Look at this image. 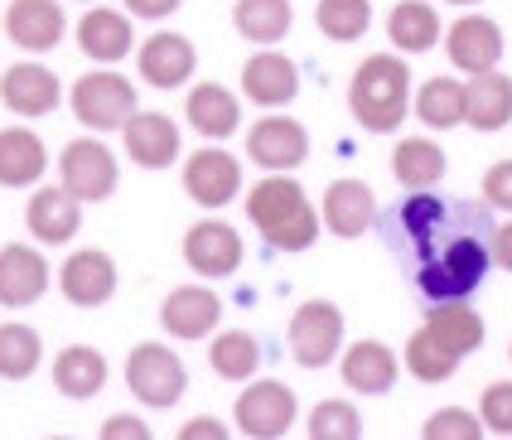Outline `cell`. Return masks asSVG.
<instances>
[{
	"instance_id": "1",
	"label": "cell",
	"mask_w": 512,
	"mask_h": 440,
	"mask_svg": "<svg viewBox=\"0 0 512 440\" xmlns=\"http://www.w3.org/2000/svg\"><path fill=\"white\" fill-rule=\"evenodd\" d=\"M348 112L372 136H392L411 112V68L397 54H368L348 83Z\"/></svg>"
},
{
	"instance_id": "2",
	"label": "cell",
	"mask_w": 512,
	"mask_h": 440,
	"mask_svg": "<svg viewBox=\"0 0 512 440\" xmlns=\"http://www.w3.org/2000/svg\"><path fill=\"white\" fill-rule=\"evenodd\" d=\"M247 218H252V228L276 252H305V247H314V237H319V213L310 208L305 189L290 175H266L261 184H252Z\"/></svg>"
},
{
	"instance_id": "3",
	"label": "cell",
	"mask_w": 512,
	"mask_h": 440,
	"mask_svg": "<svg viewBox=\"0 0 512 440\" xmlns=\"http://www.w3.org/2000/svg\"><path fill=\"white\" fill-rule=\"evenodd\" d=\"M343 353V310L334 300H305L295 315H290V358L300 368H329Z\"/></svg>"
},
{
	"instance_id": "4",
	"label": "cell",
	"mask_w": 512,
	"mask_h": 440,
	"mask_svg": "<svg viewBox=\"0 0 512 440\" xmlns=\"http://www.w3.org/2000/svg\"><path fill=\"white\" fill-rule=\"evenodd\" d=\"M488 262H493V252H488L484 242L455 237V242H445V247L421 266V291L435 295V300H464V295L484 281Z\"/></svg>"
},
{
	"instance_id": "5",
	"label": "cell",
	"mask_w": 512,
	"mask_h": 440,
	"mask_svg": "<svg viewBox=\"0 0 512 440\" xmlns=\"http://www.w3.org/2000/svg\"><path fill=\"white\" fill-rule=\"evenodd\" d=\"M68 102H73V117L92 126V131H121L126 121L136 117V88L112 68L78 78Z\"/></svg>"
},
{
	"instance_id": "6",
	"label": "cell",
	"mask_w": 512,
	"mask_h": 440,
	"mask_svg": "<svg viewBox=\"0 0 512 440\" xmlns=\"http://www.w3.org/2000/svg\"><path fill=\"white\" fill-rule=\"evenodd\" d=\"M237 436L247 440H281L290 436V426H295V416H300V402H295V392L276 378H261L252 387H242V397H237Z\"/></svg>"
},
{
	"instance_id": "7",
	"label": "cell",
	"mask_w": 512,
	"mask_h": 440,
	"mask_svg": "<svg viewBox=\"0 0 512 440\" xmlns=\"http://www.w3.org/2000/svg\"><path fill=\"white\" fill-rule=\"evenodd\" d=\"M126 387L141 397L145 407H174L189 387V373H184V358L165 344H136L131 358H126Z\"/></svg>"
},
{
	"instance_id": "8",
	"label": "cell",
	"mask_w": 512,
	"mask_h": 440,
	"mask_svg": "<svg viewBox=\"0 0 512 440\" xmlns=\"http://www.w3.org/2000/svg\"><path fill=\"white\" fill-rule=\"evenodd\" d=\"M247 160L266 175H290L310 160V131L295 117H261L247 131Z\"/></svg>"
},
{
	"instance_id": "9",
	"label": "cell",
	"mask_w": 512,
	"mask_h": 440,
	"mask_svg": "<svg viewBox=\"0 0 512 440\" xmlns=\"http://www.w3.org/2000/svg\"><path fill=\"white\" fill-rule=\"evenodd\" d=\"M63 189L83 204H102L116 194V155L102 141H68L58 155Z\"/></svg>"
},
{
	"instance_id": "10",
	"label": "cell",
	"mask_w": 512,
	"mask_h": 440,
	"mask_svg": "<svg viewBox=\"0 0 512 440\" xmlns=\"http://www.w3.org/2000/svg\"><path fill=\"white\" fill-rule=\"evenodd\" d=\"M503 30L488 20V15H459L455 25L445 30V54L455 63L459 73H493L503 63Z\"/></svg>"
},
{
	"instance_id": "11",
	"label": "cell",
	"mask_w": 512,
	"mask_h": 440,
	"mask_svg": "<svg viewBox=\"0 0 512 440\" xmlns=\"http://www.w3.org/2000/svg\"><path fill=\"white\" fill-rule=\"evenodd\" d=\"M184 194L199 208H228L242 194V165H237V155H228V150H218V146L189 155V165H184Z\"/></svg>"
},
{
	"instance_id": "12",
	"label": "cell",
	"mask_w": 512,
	"mask_h": 440,
	"mask_svg": "<svg viewBox=\"0 0 512 440\" xmlns=\"http://www.w3.org/2000/svg\"><path fill=\"white\" fill-rule=\"evenodd\" d=\"M184 262H189V271H199L208 281L232 276L242 266V237L223 218H203V223H194L184 233Z\"/></svg>"
},
{
	"instance_id": "13",
	"label": "cell",
	"mask_w": 512,
	"mask_h": 440,
	"mask_svg": "<svg viewBox=\"0 0 512 440\" xmlns=\"http://www.w3.org/2000/svg\"><path fill=\"white\" fill-rule=\"evenodd\" d=\"M58 291L68 295V305L78 310H97L116 295V262L107 252L87 247V252H73L68 262L58 266Z\"/></svg>"
},
{
	"instance_id": "14",
	"label": "cell",
	"mask_w": 512,
	"mask_h": 440,
	"mask_svg": "<svg viewBox=\"0 0 512 440\" xmlns=\"http://www.w3.org/2000/svg\"><path fill=\"white\" fill-rule=\"evenodd\" d=\"M218 320H223V300L213 291H203V286H179V291H170L165 305H160L165 334H170V339H184V344L208 339V334L218 329Z\"/></svg>"
},
{
	"instance_id": "15",
	"label": "cell",
	"mask_w": 512,
	"mask_h": 440,
	"mask_svg": "<svg viewBox=\"0 0 512 440\" xmlns=\"http://www.w3.org/2000/svg\"><path fill=\"white\" fill-rule=\"evenodd\" d=\"M63 30H68V15L58 0H10L5 10V34L25 54H49L63 39Z\"/></svg>"
},
{
	"instance_id": "16",
	"label": "cell",
	"mask_w": 512,
	"mask_h": 440,
	"mask_svg": "<svg viewBox=\"0 0 512 440\" xmlns=\"http://www.w3.org/2000/svg\"><path fill=\"white\" fill-rule=\"evenodd\" d=\"M49 291V262L29 242H5L0 247V305L25 310Z\"/></svg>"
},
{
	"instance_id": "17",
	"label": "cell",
	"mask_w": 512,
	"mask_h": 440,
	"mask_svg": "<svg viewBox=\"0 0 512 440\" xmlns=\"http://www.w3.org/2000/svg\"><path fill=\"white\" fill-rule=\"evenodd\" d=\"M136 68H141V78L150 88H184V83L194 78V68H199V54H194V44H189L184 34L160 30L141 44Z\"/></svg>"
},
{
	"instance_id": "18",
	"label": "cell",
	"mask_w": 512,
	"mask_h": 440,
	"mask_svg": "<svg viewBox=\"0 0 512 440\" xmlns=\"http://www.w3.org/2000/svg\"><path fill=\"white\" fill-rule=\"evenodd\" d=\"M295 92H300V68L285 54H276L271 44L247 59V68H242V97L247 102H256V107H290Z\"/></svg>"
},
{
	"instance_id": "19",
	"label": "cell",
	"mask_w": 512,
	"mask_h": 440,
	"mask_svg": "<svg viewBox=\"0 0 512 440\" xmlns=\"http://www.w3.org/2000/svg\"><path fill=\"white\" fill-rule=\"evenodd\" d=\"M324 228L334 237H363L372 233V223H377V194H372L363 179H334L329 189H324Z\"/></svg>"
},
{
	"instance_id": "20",
	"label": "cell",
	"mask_w": 512,
	"mask_h": 440,
	"mask_svg": "<svg viewBox=\"0 0 512 440\" xmlns=\"http://www.w3.org/2000/svg\"><path fill=\"white\" fill-rule=\"evenodd\" d=\"M121 136H126V155L141 165V170H165L179 160V146H184V136H179V126H174L165 112H136V117L121 126Z\"/></svg>"
},
{
	"instance_id": "21",
	"label": "cell",
	"mask_w": 512,
	"mask_h": 440,
	"mask_svg": "<svg viewBox=\"0 0 512 440\" xmlns=\"http://www.w3.org/2000/svg\"><path fill=\"white\" fill-rule=\"evenodd\" d=\"M58 78L44 68V63H15L0 73V102L15 112V117H49L58 107Z\"/></svg>"
},
{
	"instance_id": "22",
	"label": "cell",
	"mask_w": 512,
	"mask_h": 440,
	"mask_svg": "<svg viewBox=\"0 0 512 440\" xmlns=\"http://www.w3.org/2000/svg\"><path fill=\"white\" fill-rule=\"evenodd\" d=\"M25 223L44 247H63L68 237L83 228V199H73L63 184L58 189H39L25 208Z\"/></svg>"
},
{
	"instance_id": "23",
	"label": "cell",
	"mask_w": 512,
	"mask_h": 440,
	"mask_svg": "<svg viewBox=\"0 0 512 440\" xmlns=\"http://www.w3.org/2000/svg\"><path fill=\"white\" fill-rule=\"evenodd\" d=\"M131 44H136V34H131V20L121 10L92 5L83 20H78V49L92 63H121L131 54Z\"/></svg>"
},
{
	"instance_id": "24",
	"label": "cell",
	"mask_w": 512,
	"mask_h": 440,
	"mask_svg": "<svg viewBox=\"0 0 512 440\" xmlns=\"http://www.w3.org/2000/svg\"><path fill=\"white\" fill-rule=\"evenodd\" d=\"M343 387L363 392V397H382L397 387V353L377 339H358L353 349H343Z\"/></svg>"
},
{
	"instance_id": "25",
	"label": "cell",
	"mask_w": 512,
	"mask_h": 440,
	"mask_svg": "<svg viewBox=\"0 0 512 440\" xmlns=\"http://www.w3.org/2000/svg\"><path fill=\"white\" fill-rule=\"evenodd\" d=\"M184 117L203 141H228L242 126V107H237V92H228L223 83H199L184 102Z\"/></svg>"
},
{
	"instance_id": "26",
	"label": "cell",
	"mask_w": 512,
	"mask_h": 440,
	"mask_svg": "<svg viewBox=\"0 0 512 440\" xmlns=\"http://www.w3.org/2000/svg\"><path fill=\"white\" fill-rule=\"evenodd\" d=\"M49 170V150L29 126H5L0 131V184L5 189H29Z\"/></svg>"
},
{
	"instance_id": "27",
	"label": "cell",
	"mask_w": 512,
	"mask_h": 440,
	"mask_svg": "<svg viewBox=\"0 0 512 440\" xmlns=\"http://www.w3.org/2000/svg\"><path fill=\"white\" fill-rule=\"evenodd\" d=\"M464 121L474 131H503L512 121V78L493 73H474L464 83Z\"/></svg>"
},
{
	"instance_id": "28",
	"label": "cell",
	"mask_w": 512,
	"mask_h": 440,
	"mask_svg": "<svg viewBox=\"0 0 512 440\" xmlns=\"http://www.w3.org/2000/svg\"><path fill=\"white\" fill-rule=\"evenodd\" d=\"M54 387L63 392V397H73V402L97 397V392L107 387V358H102L97 349H87V344L63 349L54 358Z\"/></svg>"
},
{
	"instance_id": "29",
	"label": "cell",
	"mask_w": 512,
	"mask_h": 440,
	"mask_svg": "<svg viewBox=\"0 0 512 440\" xmlns=\"http://www.w3.org/2000/svg\"><path fill=\"white\" fill-rule=\"evenodd\" d=\"M459 363H464V353L450 349L430 324H421V329L406 339V373L416 382H450L459 373Z\"/></svg>"
},
{
	"instance_id": "30",
	"label": "cell",
	"mask_w": 512,
	"mask_h": 440,
	"mask_svg": "<svg viewBox=\"0 0 512 440\" xmlns=\"http://www.w3.org/2000/svg\"><path fill=\"white\" fill-rule=\"evenodd\" d=\"M440 34H445V25H440L435 5H426V0H401L387 15V39L401 54H426V49H435Z\"/></svg>"
},
{
	"instance_id": "31",
	"label": "cell",
	"mask_w": 512,
	"mask_h": 440,
	"mask_svg": "<svg viewBox=\"0 0 512 440\" xmlns=\"http://www.w3.org/2000/svg\"><path fill=\"white\" fill-rule=\"evenodd\" d=\"M232 25H237L242 39H252V44L266 49V44H276V39L290 34L295 5H290V0H237V5H232Z\"/></svg>"
},
{
	"instance_id": "32",
	"label": "cell",
	"mask_w": 512,
	"mask_h": 440,
	"mask_svg": "<svg viewBox=\"0 0 512 440\" xmlns=\"http://www.w3.org/2000/svg\"><path fill=\"white\" fill-rule=\"evenodd\" d=\"M392 175H397L401 189H435L445 179V150L430 136H406V141H397Z\"/></svg>"
},
{
	"instance_id": "33",
	"label": "cell",
	"mask_w": 512,
	"mask_h": 440,
	"mask_svg": "<svg viewBox=\"0 0 512 440\" xmlns=\"http://www.w3.org/2000/svg\"><path fill=\"white\" fill-rule=\"evenodd\" d=\"M426 324L450 344V349H459L464 358L469 353L484 349V315L474 310V305H464V300H440V305H430L426 310Z\"/></svg>"
},
{
	"instance_id": "34",
	"label": "cell",
	"mask_w": 512,
	"mask_h": 440,
	"mask_svg": "<svg viewBox=\"0 0 512 440\" xmlns=\"http://www.w3.org/2000/svg\"><path fill=\"white\" fill-rule=\"evenodd\" d=\"M411 112H416V121H426L430 131L464 126V83L459 78H430L426 88L411 97Z\"/></svg>"
},
{
	"instance_id": "35",
	"label": "cell",
	"mask_w": 512,
	"mask_h": 440,
	"mask_svg": "<svg viewBox=\"0 0 512 440\" xmlns=\"http://www.w3.org/2000/svg\"><path fill=\"white\" fill-rule=\"evenodd\" d=\"M208 363H213V373L223 382H252L256 368H261V344L252 334H242V329H228V334L213 339Z\"/></svg>"
},
{
	"instance_id": "36",
	"label": "cell",
	"mask_w": 512,
	"mask_h": 440,
	"mask_svg": "<svg viewBox=\"0 0 512 440\" xmlns=\"http://www.w3.org/2000/svg\"><path fill=\"white\" fill-rule=\"evenodd\" d=\"M314 25H319L324 39H334V44H353V39H363L372 25V0H319Z\"/></svg>"
},
{
	"instance_id": "37",
	"label": "cell",
	"mask_w": 512,
	"mask_h": 440,
	"mask_svg": "<svg viewBox=\"0 0 512 440\" xmlns=\"http://www.w3.org/2000/svg\"><path fill=\"white\" fill-rule=\"evenodd\" d=\"M44 358V339L29 324H0V378L25 382Z\"/></svg>"
},
{
	"instance_id": "38",
	"label": "cell",
	"mask_w": 512,
	"mask_h": 440,
	"mask_svg": "<svg viewBox=\"0 0 512 440\" xmlns=\"http://www.w3.org/2000/svg\"><path fill=\"white\" fill-rule=\"evenodd\" d=\"M310 440H363V416L353 402H319L310 411Z\"/></svg>"
},
{
	"instance_id": "39",
	"label": "cell",
	"mask_w": 512,
	"mask_h": 440,
	"mask_svg": "<svg viewBox=\"0 0 512 440\" xmlns=\"http://www.w3.org/2000/svg\"><path fill=\"white\" fill-rule=\"evenodd\" d=\"M440 218H445V208H440V199L435 194H426V189H411V199L401 204V213H397V228L411 242H426L435 228H440Z\"/></svg>"
},
{
	"instance_id": "40",
	"label": "cell",
	"mask_w": 512,
	"mask_h": 440,
	"mask_svg": "<svg viewBox=\"0 0 512 440\" xmlns=\"http://www.w3.org/2000/svg\"><path fill=\"white\" fill-rule=\"evenodd\" d=\"M421 436L426 440H479V436H488V426H484V416H474V411L445 407L421 426Z\"/></svg>"
},
{
	"instance_id": "41",
	"label": "cell",
	"mask_w": 512,
	"mask_h": 440,
	"mask_svg": "<svg viewBox=\"0 0 512 440\" xmlns=\"http://www.w3.org/2000/svg\"><path fill=\"white\" fill-rule=\"evenodd\" d=\"M488 436H508L512 440V382H488L484 402H479Z\"/></svg>"
},
{
	"instance_id": "42",
	"label": "cell",
	"mask_w": 512,
	"mask_h": 440,
	"mask_svg": "<svg viewBox=\"0 0 512 440\" xmlns=\"http://www.w3.org/2000/svg\"><path fill=\"white\" fill-rule=\"evenodd\" d=\"M484 199H488V208H503V213H512V160H498V165H488V175H484Z\"/></svg>"
},
{
	"instance_id": "43",
	"label": "cell",
	"mask_w": 512,
	"mask_h": 440,
	"mask_svg": "<svg viewBox=\"0 0 512 440\" xmlns=\"http://www.w3.org/2000/svg\"><path fill=\"white\" fill-rule=\"evenodd\" d=\"M102 440H150V426L145 421H136V416H112L102 431H97Z\"/></svg>"
},
{
	"instance_id": "44",
	"label": "cell",
	"mask_w": 512,
	"mask_h": 440,
	"mask_svg": "<svg viewBox=\"0 0 512 440\" xmlns=\"http://www.w3.org/2000/svg\"><path fill=\"white\" fill-rule=\"evenodd\" d=\"M228 436H232V431H228V426H218L213 416H194V421L179 431V440H228Z\"/></svg>"
},
{
	"instance_id": "45",
	"label": "cell",
	"mask_w": 512,
	"mask_h": 440,
	"mask_svg": "<svg viewBox=\"0 0 512 440\" xmlns=\"http://www.w3.org/2000/svg\"><path fill=\"white\" fill-rule=\"evenodd\" d=\"M184 0H126V15H141V20H165L174 15Z\"/></svg>"
},
{
	"instance_id": "46",
	"label": "cell",
	"mask_w": 512,
	"mask_h": 440,
	"mask_svg": "<svg viewBox=\"0 0 512 440\" xmlns=\"http://www.w3.org/2000/svg\"><path fill=\"white\" fill-rule=\"evenodd\" d=\"M488 252H493V266H498V271H512V218L503 228H493V247H488Z\"/></svg>"
},
{
	"instance_id": "47",
	"label": "cell",
	"mask_w": 512,
	"mask_h": 440,
	"mask_svg": "<svg viewBox=\"0 0 512 440\" xmlns=\"http://www.w3.org/2000/svg\"><path fill=\"white\" fill-rule=\"evenodd\" d=\"M450 5H479V0H450Z\"/></svg>"
},
{
	"instance_id": "48",
	"label": "cell",
	"mask_w": 512,
	"mask_h": 440,
	"mask_svg": "<svg viewBox=\"0 0 512 440\" xmlns=\"http://www.w3.org/2000/svg\"><path fill=\"white\" fill-rule=\"evenodd\" d=\"M83 5H87V0H83Z\"/></svg>"
},
{
	"instance_id": "49",
	"label": "cell",
	"mask_w": 512,
	"mask_h": 440,
	"mask_svg": "<svg viewBox=\"0 0 512 440\" xmlns=\"http://www.w3.org/2000/svg\"><path fill=\"white\" fill-rule=\"evenodd\" d=\"M508 353H512V349H508Z\"/></svg>"
}]
</instances>
